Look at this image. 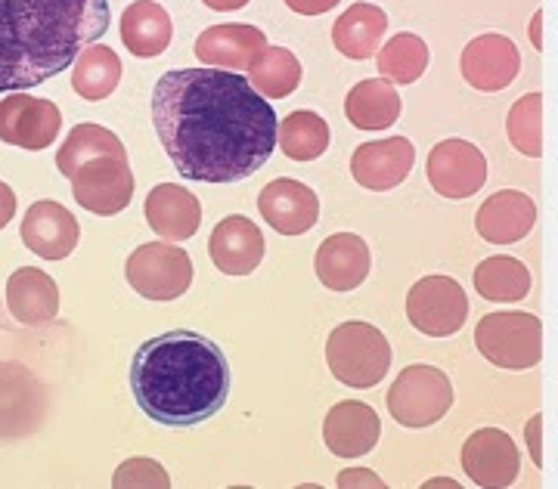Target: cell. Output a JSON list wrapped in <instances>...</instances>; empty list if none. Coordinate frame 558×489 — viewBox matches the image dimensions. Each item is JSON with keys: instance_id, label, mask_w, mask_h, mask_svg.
<instances>
[{"instance_id": "1", "label": "cell", "mask_w": 558, "mask_h": 489, "mask_svg": "<svg viewBox=\"0 0 558 489\" xmlns=\"http://www.w3.org/2000/svg\"><path fill=\"white\" fill-rule=\"evenodd\" d=\"M153 124L180 176L236 183L267 164L279 121L255 84L227 69H174L153 90Z\"/></svg>"}, {"instance_id": "2", "label": "cell", "mask_w": 558, "mask_h": 489, "mask_svg": "<svg viewBox=\"0 0 558 489\" xmlns=\"http://www.w3.org/2000/svg\"><path fill=\"white\" fill-rule=\"evenodd\" d=\"M131 391L156 425L190 428L218 415L227 403L230 363L211 338L174 329L134 353Z\"/></svg>"}, {"instance_id": "3", "label": "cell", "mask_w": 558, "mask_h": 489, "mask_svg": "<svg viewBox=\"0 0 558 489\" xmlns=\"http://www.w3.org/2000/svg\"><path fill=\"white\" fill-rule=\"evenodd\" d=\"M106 28V0H0V94L57 78Z\"/></svg>"}, {"instance_id": "4", "label": "cell", "mask_w": 558, "mask_h": 489, "mask_svg": "<svg viewBox=\"0 0 558 489\" xmlns=\"http://www.w3.org/2000/svg\"><path fill=\"white\" fill-rule=\"evenodd\" d=\"M329 372L348 388H376L391 369V344L369 322H341L326 341Z\"/></svg>"}, {"instance_id": "5", "label": "cell", "mask_w": 558, "mask_h": 489, "mask_svg": "<svg viewBox=\"0 0 558 489\" xmlns=\"http://www.w3.org/2000/svg\"><path fill=\"white\" fill-rule=\"evenodd\" d=\"M475 347L499 369L524 372L543 359V322L539 316L524 310L481 316L475 326Z\"/></svg>"}, {"instance_id": "6", "label": "cell", "mask_w": 558, "mask_h": 489, "mask_svg": "<svg viewBox=\"0 0 558 489\" xmlns=\"http://www.w3.org/2000/svg\"><path fill=\"white\" fill-rule=\"evenodd\" d=\"M453 406V384L435 366H407L388 391V412L403 428H432Z\"/></svg>"}, {"instance_id": "7", "label": "cell", "mask_w": 558, "mask_h": 489, "mask_svg": "<svg viewBox=\"0 0 558 489\" xmlns=\"http://www.w3.org/2000/svg\"><path fill=\"white\" fill-rule=\"evenodd\" d=\"M124 276L140 297L165 304V301H178L193 285V260L180 245H168L165 239H159L131 252L124 264Z\"/></svg>"}, {"instance_id": "8", "label": "cell", "mask_w": 558, "mask_h": 489, "mask_svg": "<svg viewBox=\"0 0 558 489\" xmlns=\"http://www.w3.org/2000/svg\"><path fill=\"white\" fill-rule=\"evenodd\" d=\"M407 316L416 332L450 338L469 319V297L450 276H422L407 294Z\"/></svg>"}, {"instance_id": "9", "label": "cell", "mask_w": 558, "mask_h": 489, "mask_svg": "<svg viewBox=\"0 0 558 489\" xmlns=\"http://www.w3.org/2000/svg\"><path fill=\"white\" fill-rule=\"evenodd\" d=\"M72 196L90 215H121L134 198V174L128 158L102 156L81 164L72 176Z\"/></svg>"}, {"instance_id": "10", "label": "cell", "mask_w": 558, "mask_h": 489, "mask_svg": "<svg viewBox=\"0 0 558 489\" xmlns=\"http://www.w3.org/2000/svg\"><path fill=\"white\" fill-rule=\"evenodd\" d=\"M425 176L444 198H469L487 183V158L469 139H440L428 152Z\"/></svg>"}, {"instance_id": "11", "label": "cell", "mask_w": 558, "mask_h": 489, "mask_svg": "<svg viewBox=\"0 0 558 489\" xmlns=\"http://www.w3.org/2000/svg\"><path fill=\"white\" fill-rule=\"evenodd\" d=\"M62 112L57 102L40 97H28L13 90L0 99V139L10 146H20L28 152L47 149L60 137Z\"/></svg>"}, {"instance_id": "12", "label": "cell", "mask_w": 558, "mask_h": 489, "mask_svg": "<svg viewBox=\"0 0 558 489\" xmlns=\"http://www.w3.org/2000/svg\"><path fill=\"white\" fill-rule=\"evenodd\" d=\"M521 455L512 437L499 428H478L462 443V470L481 489H506L515 484Z\"/></svg>"}, {"instance_id": "13", "label": "cell", "mask_w": 558, "mask_h": 489, "mask_svg": "<svg viewBox=\"0 0 558 489\" xmlns=\"http://www.w3.org/2000/svg\"><path fill=\"white\" fill-rule=\"evenodd\" d=\"M264 53H267V35L245 22L211 25L196 38V57L202 59V65H211V69L248 75Z\"/></svg>"}, {"instance_id": "14", "label": "cell", "mask_w": 558, "mask_h": 489, "mask_svg": "<svg viewBox=\"0 0 558 489\" xmlns=\"http://www.w3.org/2000/svg\"><path fill=\"white\" fill-rule=\"evenodd\" d=\"M459 65H462V78L469 81V87L484 90V94H497L519 78L521 53L506 35H478L465 44Z\"/></svg>"}, {"instance_id": "15", "label": "cell", "mask_w": 558, "mask_h": 489, "mask_svg": "<svg viewBox=\"0 0 558 489\" xmlns=\"http://www.w3.org/2000/svg\"><path fill=\"white\" fill-rule=\"evenodd\" d=\"M44 421V388L20 363H0V437H25Z\"/></svg>"}, {"instance_id": "16", "label": "cell", "mask_w": 558, "mask_h": 489, "mask_svg": "<svg viewBox=\"0 0 558 489\" xmlns=\"http://www.w3.org/2000/svg\"><path fill=\"white\" fill-rule=\"evenodd\" d=\"M416 161V149L407 137H388L363 143L351 156V176L357 180L363 190L373 193H388L400 186Z\"/></svg>"}, {"instance_id": "17", "label": "cell", "mask_w": 558, "mask_h": 489, "mask_svg": "<svg viewBox=\"0 0 558 489\" xmlns=\"http://www.w3.org/2000/svg\"><path fill=\"white\" fill-rule=\"evenodd\" d=\"M78 235L81 227L75 215L53 198L35 201L22 217V242L44 260H65L75 252Z\"/></svg>"}, {"instance_id": "18", "label": "cell", "mask_w": 558, "mask_h": 489, "mask_svg": "<svg viewBox=\"0 0 558 489\" xmlns=\"http://www.w3.org/2000/svg\"><path fill=\"white\" fill-rule=\"evenodd\" d=\"M381 437L379 412L360 400H344L326 412L323 421V440L332 455L339 459H360L376 450Z\"/></svg>"}, {"instance_id": "19", "label": "cell", "mask_w": 558, "mask_h": 489, "mask_svg": "<svg viewBox=\"0 0 558 489\" xmlns=\"http://www.w3.org/2000/svg\"><path fill=\"white\" fill-rule=\"evenodd\" d=\"M258 208L267 227H274L277 233L301 235L314 230L319 217V198L311 186H304L299 180L279 176L260 190Z\"/></svg>"}, {"instance_id": "20", "label": "cell", "mask_w": 558, "mask_h": 489, "mask_svg": "<svg viewBox=\"0 0 558 489\" xmlns=\"http://www.w3.org/2000/svg\"><path fill=\"white\" fill-rule=\"evenodd\" d=\"M208 255L211 264L223 276H248L255 273L264 260V235L248 217L230 215L215 227L208 239Z\"/></svg>"}, {"instance_id": "21", "label": "cell", "mask_w": 558, "mask_h": 489, "mask_svg": "<svg viewBox=\"0 0 558 489\" xmlns=\"http://www.w3.org/2000/svg\"><path fill=\"white\" fill-rule=\"evenodd\" d=\"M537 227V201L519 190H499L475 215V230L490 245H512Z\"/></svg>"}, {"instance_id": "22", "label": "cell", "mask_w": 558, "mask_h": 489, "mask_svg": "<svg viewBox=\"0 0 558 489\" xmlns=\"http://www.w3.org/2000/svg\"><path fill=\"white\" fill-rule=\"evenodd\" d=\"M317 279L332 289V292H354L363 285V279L369 276L373 257H369V245L354 233H336L323 239L317 248Z\"/></svg>"}, {"instance_id": "23", "label": "cell", "mask_w": 558, "mask_h": 489, "mask_svg": "<svg viewBox=\"0 0 558 489\" xmlns=\"http://www.w3.org/2000/svg\"><path fill=\"white\" fill-rule=\"evenodd\" d=\"M199 198L180 183H161L146 196V223L165 242H186L199 230Z\"/></svg>"}, {"instance_id": "24", "label": "cell", "mask_w": 558, "mask_h": 489, "mask_svg": "<svg viewBox=\"0 0 558 489\" xmlns=\"http://www.w3.org/2000/svg\"><path fill=\"white\" fill-rule=\"evenodd\" d=\"M7 307L22 326H47L60 314V289L38 267H20L7 282Z\"/></svg>"}, {"instance_id": "25", "label": "cell", "mask_w": 558, "mask_h": 489, "mask_svg": "<svg viewBox=\"0 0 558 489\" xmlns=\"http://www.w3.org/2000/svg\"><path fill=\"white\" fill-rule=\"evenodd\" d=\"M121 44L140 59H156L168 50L174 25L168 10L156 0H134L121 13Z\"/></svg>"}, {"instance_id": "26", "label": "cell", "mask_w": 558, "mask_h": 489, "mask_svg": "<svg viewBox=\"0 0 558 489\" xmlns=\"http://www.w3.org/2000/svg\"><path fill=\"white\" fill-rule=\"evenodd\" d=\"M388 28V16L376 3H351L332 25V44L341 57L363 59L376 57Z\"/></svg>"}, {"instance_id": "27", "label": "cell", "mask_w": 558, "mask_h": 489, "mask_svg": "<svg viewBox=\"0 0 558 489\" xmlns=\"http://www.w3.org/2000/svg\"><path fill=\"white\" fill-rule=\"evenodd\" d=\"M344 115L360 131H385L400 118V97L385 78H366L351 87L344 99Z\"/></svg>"}, {"instance_id": "28", "label": "cell", "mask_w": 558, "mask_h": 489, "mask_svg": "<svg viewBox=\"0 0 558 489\" xmlns=\"http://www.w3.org/2000/svg\"><path fill=\"white\" fill-rule=\"evenodd\" d=\"M121 81V59L112 47L102 44H90L78 53L72 62V87L81 99L87 102H100V99L112 97V90Z\"/></svg>"}, {"instance_id": "29", "label": "cell", "mask_w": 558, "mask_h": 489, "mask_svg": "<svg viewBox=\"0 0 558 489\" xmlns=\"http://www.w3.org/2000/svg\"><path fill=\"white\" fill-rule=\"evenodd\" d=\"M475 292L494 304H515L531 292V270L519 257L494 255L475 267Z\"/></svg>"}, {"instance_id": "30", "label": "cell", "mask_w": 558, "mask_h": 489, "mask_svg": "<svg viewBox=\"0 0 558 489\" xmlns=\"http://www.w3.org/2000/svg\"><path fill=\"white\" fill-rule=\"evenodd\" d=\"M102 156L128 158V149L121 146V139L109 127H100V124L87 121V124H75L69 131V137L62 139V149L57 152V168H60L62 176L72 180L81 164Z\"/></svg>"}, {"instance_id": "31", "label": "cell", "mask_w": 558, "mask_h": 489, "mask_svg": "<svg viewBox=\"0 0 558 489\" xmlns=\"http://www.w3.org/2000/svg\"><path fill=\"white\" fill-rule=\"evenodd\" d=\"M376 65L381 78L391 84H416L428 69V44L418 35L400 32L391 40H385V47H379Z\"/></svg>"}, {"instance_id": "32", "label": "cell", "mask_w": 558, "mask_h": 489, "mask_svg": "<svg viewBox=\"0 0 558 489\" xmlns=\"http://www.w3.org/2000/svg\"><path fill=\"white\" fill-rule=\"evenodd\" d=\"M279 149L292 161H314L329 149V124L317 112H292L279 124Z\"/></svg>"}, {"instance_id": "33", "label": "cell", "mask_w": 558, "mask_h": 489, "mask_svg": "<svg viewBox=\"0 0 558 489\" xmlns=\"http://www.w3.org/2000/svg\"><path fill=\"white\" fill-rule=\"evenodd\" d=\"M248 81L255 84L260 97L282 99L289 97L301 84V62L292 50L286 47H267V53L248 72Z\"/></svg>"}, {"instance_id": "34", "label": "cell", "mask_w": 558, "mask_h": 489, "mask_svg": "<svg viewBox=\"0 0 558 489\" xmlns=\"http://www.w3.org/2000/svg\"><path fill=\"white\" fill-rule=\"evenodd\" d=\"M506 134H509V143L519 149L521 156H543V94H539V90L524 94V97L509 109Z\"/></svg>"}, {"instance_id": "35", "label": "cell", "mask_w": 558, "mask_h": 489, "mask_svg": "<svg viewBox=\"0 0 558 489\" xmlns=\"http://www.w3.org/2000/svg\"><path fill=\"white\" fill-rule=\"evenodd\" d=\"M112 487L116 489H143V487L168 489L171 487V477H168V470L161 468L159 462H153V459H128V462H121L119 470H116Z\"/></svg>"}, {"instance_id": "36", "label": "cell", "mask_w": 558, "mask_h": 489, "mask_svg": "<svg viewBox=\"0 0 558 489\" xmlns=\"http://www.w3.org/2000/svg\"><path fill=\"white\" fill-rule=\"evenodd\" d=\"M524 440H527V452H531L534 465L543 468V415L539 412L524 425Z\"/></svg>"}, {"instance_id": "37", "label": "cell", "mask_w": 558, "mask_h": 489, "mask_svg": "<svg viewBox=\"0 0 558 489\" xmlns=\"http://www.w3.org/2000/svg\"><path fill=\"white\" fill-rule=\"evenodd\" d=\"M339 0H286V7L299 16H323L336 7Z\"/></svg>"}, {"instance_id": "38", "label": "cell", "mask_w": 558, "mask_h": 489, "mask_svg": "<svg viewBox=\"0 0 558 489\" xmlns=\"http://www.w3.org/2000/svg\"><path fill=\"white\" fill-rule=\"evenodd\" d=\"M339 487H344V489H351V487H385V484H381L379 477H373V470L351 468V470H341Z\"/></svg>"}, {"instance_id": "39", "label": "cell", "mask_w": 558, "mask_h": 489, "mask_svg": "<svg viewBox=\"0 0 558 489\" xmlns=\"http://www.w3.org/2000/svg\"><path fill=\"white\" fill-rule=\"evenodd\" d=\"M16 215V196H13V190L0 180V230L13 220Z\"/></svg>"}, {"instance_id": "40", "label": "cell", "mask_w": 558, "mask_h": 489, "mask_svg": "<svg viewBox=\"0 0 558 489\" xmlns=\"http://www.w3.org/2000/svg\"><path fill=\"white\" fill-rule=\"evenodd\" d=\"M527 38L534 40V47H537V50H543V10H537V13H534V20H531V25H527Z\"/></svg>"}, {"instance_id": "41", "label": "cell", "mask_w": 558, "mask_h": 489, "mask_svg": "<svg viewBox=\"0 0 558 489\" xmlns=\"http://www.w3.org/2000/svg\"><path fill=\"white\" fill-rule=\"evenodd\" d=\"M205 7H211V10H218V13H230V10H242L248 0H202Z\"/></svg>"}]
</instances>
